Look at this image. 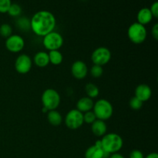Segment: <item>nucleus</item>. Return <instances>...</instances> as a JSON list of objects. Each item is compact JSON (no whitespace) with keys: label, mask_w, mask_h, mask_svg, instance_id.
<instances>
[{"label":"nucleus","mask_w":158,"mask_h":158,"mask_svg":"<svg viewBox=\"0 0 158 158\" xmlns=\"http://www.w3.org/2000/svg\"><path fill=\"white\" fill-rule=\"evenodd\" d=\"M91 131L93 134L97 137H103L106 134L107 127L103 120H97L91 124Z\"/></svg>","instance_id":"4468645a"},{"label":"nucleus","mask_w":158,"mask_h":158,"mask_svg":"<svg viewBox=\"0 0 158 158\" xmlns=\"http://www.w3.org/2000/svg\"><path fill=\"white\" fill-rule=\"evenodd\" d=\"M15 25L20 30L24 31V32H26V31H29V29H31L30 19H29L25 16L19 17L17 19L16 22H15Z\"/></svg>","instance_id":"aec40b11"},{"label":"nucleus","mask_w":158,"mask_h":158,"mask_svg":"<svg viewBox=\"0 0 158 158\" xmlns=\"http://www.w3.org/2000/svg\"><path fill=\"white\" fill-rule=\"evenodd\" d=\"M93 110L97 119L103 121L110 118L114 113V108L111 103L105 99H100L94 103Z\"/></svg>","instance_id":"7ed1b4c3"},{"label":"nucleus","mask_w":158,"mask_h":158,"mask_svg":"<svg viewBox=\"0 0 158 158\" xmlns=\"http://www.w3.org/2000/svg\"><path fill=\"white\" fill-rule=\"evenodd\" d=\"M153 18L154 17H153L149 8H142L140 10H139L137 15V23L143 25V26L149 24L152 21Z\"/></svg>","instance_id":"2eb2a0df"},{"label":"nucleus","mask_w":158,"mask_h":158,"mask_svg":"<svg viewBox=\"0 0 158 158\" xmlns=\"http://www.w3.org/2000/svg\"><path fill=\"white\" fill-rule=\"evenodd\" d=\"M152 95V90L151 87L147 84H140L135 89V96L138 100L143 102L150 100Z\"/></svg>","instance_id":"ddd939ff"},{"label":"nucleus","mask_w":158,"mask_h":158,"mask_svg":"<svg viewBox=\"0 0 158 158\" xmlns=\"http://www.w3.org/2000/svg\"><path fill=\"white\" fill-rule=\"evenodd\" d=\"M24 46V40L19 35H12L6 40V48L11 52H19Z\"/></svg>","instance_id":"9d476101"},{"label":"nucleus","mask_w":158,"mask_h":158,"mask_svg":"<svg viewBox=\"0 0 158 158\" xmlns=\"http://www.w3.org/2000/svg\"><path fill=\"white\" fill-rule=\"evenodd\" d=\"M32 60L26 54H21L15 60V69L20 74L28 73L32 69Z\"/></svg>","instance_id":"1a4fd4ad"},{"label":"nucleus","mask_w":158,"mask_h":158,"mask_svg":"<svg viewBox=\"0 0 158 158\" xmlns=\"http://www.w3.org/2000/svg\"><path fill=\"white\" fill-rule=\"evenodd\" d=\"M103 69L101 66H98V65H94L90 69V73L92 77L94 78H99L103 75Z\"/></svg>","instance_id":"a878e982"},{"label":"nucleus","mask_w":158,"mask_h":158,"mask_svg":"<svg viewBox=\"0 0 158 158\" xmlns=\"http://www.w3.org/2000/svg\"><path fill=\"white\" fill-rule=\"evenodd\" d=\"M48 55H49V63H52V65H55V66L61 64L63 60V55L59 50L49 51Z\"/></svg>","instance_id":"6ab92c4d"},{"label":"nucleus","mask_w":158,"mask_h":158,"mask_svg":"<svg viewBox=\"0 0 158 158\" xmlns=\"http://www.w3.org/2000/svg\"><path fill=\"white\" fill-rule=\"evenodd\" d=\"M94 103L91 98L88 97H82L77 103V109L83 114L91 110L94 107Z\"/></svg>","instance_id":"dca6fc26"},{"label":"nucleus","mask_w":158,"mask_h":158,"mask_svg":"<svg viewBox=\"0 0 158 158\" xmlns=\"http://www.w3.org/2000/svg\"><path fill=\"white\" fill-rule=\"evenodd\" d=\"M85 91H86V94H87V97L91 99L97 97L99 96V94H100L99 88L94 83H89L86 85Z\"/></svg>","instance_id":"412c9836"},{"label":"nucleus","mask_w":158,"mask_h":158,"mask_svg":"<svg viewBox=\"0 0 158 158\" xmlns=\"http://www.w3.org/2000/svg\"><path fill=\"white\" fill-rule=\"evenodd\" d=\"M109 155L103 151L100 140H97L95 144L88 148L85 152V158H106Z\"/></svg>","instance_id":"9b49d317"},{"label":"nucleus","mask_w":158,"mask_h":158,"mask_svg":"<svg viewBox=\"0 0 158 158\" xmlns=\"http://www.w3.org/2000/svg\"><path fill=\"white\" fill-rule=\"evenodd\" d=\"M147 29L145 26L137 22L129 26L127 35L129 40L134 44H141L147 39Z\"/></svg>","instance_id":"39448f33"},{"label":"nucleus","mask_w":158,"mask_h":158,"mask_svg":"<svg viewBox=\"0 0 158 158\" xmlns=\"http://www.w3.org/2000/svg\"><path fill=\"white\" fill-rule=\"evenodd\" d=\"M12 35V29L10 25L7 23L1 25L0 26V35L3 38H9L10 35Z\"/></svg>","instance_id":"5701e85b"},{"label":"nucleus","mask_w":158,"mask_h":158,"mask_svg":"<svg viewBox=\"0 0 158 158\" xmlns=\"http://www.w3.org/2000/svg\"><path fill=\"white\" fill-rule=\"evenodd\" d=\"M151 10V14H152L154 18L157 19L158 17V2H154L152 5H151V8H149Z\"/></svg>","instance_id":"cd10ccee"},{"label":"nucleus","mask_w":158,"mask_h":158,"mask_svg":"<svg viewBox=\"0 0 158 158\" xmlns=\"http://www.w3.org/2000/svg\"><path fill=\"white\" fill-rule=\"evenodd\" d=\"M11 4V0H0V13H7Z\"/></svg>","instance_id":"bb28decb"},{"label":"nucleus","mask_w":158,"mask_h":158,"mask_svg":"<svg viewBox=\"0 0 158 158\" xmlns=\"http://www.w3.org/2000/svg\"><path fill=\"white\" fill-rule=\"evenodd\" d=\"M143 102L140 101V100L137 98L136 97H131V99L130 100V106L132 110H139L140 109H141V107L143 106Z\"/></svg>","instance_id":"393cba45"},{"label":"nucleus","mask_w":158,"mask_h":158,"mask_svg":"<svg viewBox=\"0 0 158 158\" xmlns=\"http://www.w3.org/2000/svg\"><path fill=\"white\" fill-rule=\"evenodd\" d=\"M7 13L12 17H19L22 13L21 6L16 3H12Z\"/></svg>","instance_id":"4be33fe9"},{"label":"nucleus","mask_w":158,"mask_h":158,"mask_svg":"<svg viewBox=\"0 0 158 158\" xmlns=\"http://www.w3.org/2000/svg\"><path fill=\"white\" fill-rule=\"evenodd\" d=\"M109 158H125L122 154H118V153H114L110 156Z\"/></svg>","instance_id":"7c9ffc66"},{"label":"nucleus","mask_w":158,"mask_h":158,"mask_svg":"<svg viewBox=\"0 0 158 158\" xmlns=\"http://www.w3.org/2000/svg\"><path fill=\"white\" fill-rule=\"evenodd\" d=\"M43 43L48 50H59L63 44V38L60 33L52 31L43 36Z\"/></svg>","instance_id":"423d86ee"},{"label":"nucleus","mask_w":158,"mask_h":158,"mask_svg":"<svg viewBox=\"0 0 158 158\" xmlns=\"http://www.w3.org/2000/svg\"><path fill=\"white\" fill-rule=\"evenodd\" d=\"M71 73L74 78L77 80H83L87 76L88 68L86 63L81 60H77L71 66Z\"/></svg>","instance_id":"f8f14e48"},{"label":"nucleus","mask_w":158,"mask_h":158,"mask_svg":"<svg viewBox=\"0 0 158 158\" xmlns=\"http://www.w3.org/2000/svg\"><path fill=\"white\" fill-rule=\"evenodd\" d=\"M56 25L55 15L49 11L41 10L35 12L30 19L31 30L39 36H45L54 31Z\"/></svg>","instance_id":"f257e3e1"},{"label":"nucleus","mask_w":158,"mask_h":158,"mask_svg":"<svg viewBox=\"0 0 158 158\" xmlns=\"http://www.w3.org/2000/svg\"><path fill=\"white\" fill-rule=\"evenodd\" d=\"M33 62L35 66H37L38 67H46L49 64V55L47 52H43V51L38 52L34 56Z\"/></svg>","instance_id":"f3484780"},{"label":"nucleus","mask_w":158,"mask_h":158,"mask_svg":"<svg viewBox=\"0 0 158 158\" xmlns=\"http://www.w3.org/2000/svg\"><path fill=\"white\" fill-rule=\"evenodd\" d=\"M47 120L52 126H59L62 123L63 117L57 110H49L47 114Z\"/></svg>","instance_id":"a211bd4d"},{"label":"nucleus","mask_w":158,"mask_h":158,"mask_svg":"<svg viewBox=\"0 0 158 158\" xmlns=\"http://www.w3.org/2000/svg\"><path fill=\"white\" fill-rule=\"evenodd\" d=\"M111 52L106 47H98L93 52L91 55V60L94 65L104 66L110 61Z\"/></svg>","instance_id":"6e6552de"},{"label":"nucleus","mask_w":158,"mask_h":158,"mask_svg":"<svg viewBox=\"0 0 158 158\" xmlns=\"http://www.w3.org/2000/svg\"><path fill=\"white\" fill-rule=\"evenodd\" d=\"M152 35L156 40H158V23H156V24L154 25V26L152 27Z\"/></svg>","instance_id":"c756f323"},{"label":"nucleus","mask_w":158,"mask_h":158,"mask_svg":"<svg viewBox=\"0 0 158 158\" xmlns=\"http://www.w3.org/2000/svg\"><path fill=\"white\" fill-rule=\"evenodd\" d=\"M60 95L56 89H46L43 93L41 97L42 103L43 107L47 109V110H54L60 104Z\"/></svg>","instance_id":"20e7f679"},{"label":"nucleus","mask_w":158,"mask_h":158,"mask_svg":"<svg viewBox=\"0 0 158 158\" xmlns=\"http://www.w3.org/2000/svg\"><path fill=\"white\" fill-rule=\"evenodd\" d=\"M145 158H158V154L157 153H151L148 155H147Z\"/></svg>","instance_id":"2f4dec72"},{"label":"nucleus","mask_w":158,"mask_h":158,"mask_svg":"<svg viewBox=\"0 0 158 158\" xmlns=\"http://www.w3.org/2000/svg\"><path fill=\"white\" fill-rule=\"evenodd\" d=\"M103 151L109 154L117 153L123 148V138L115 133L106 134L100 140Z\"/></svg>","instance_id":"f03ea898"},{"label":"nucleus","mask_w":158,"mask_h":158,"mask_svg":"<svg viewBox=\"0 0 158 158\" xmlns=\"http://www.w3.org/2000/svg\"><path fill=\"white\" fill-rule=\"evenodd\" d=\"M130 158H144V156L139 150H134L130 154Z\"/></svg>","instance_id":"c85d7f7f"},{"label":"nucleus","mask_w":158,"mask_h":158,"mask_svg":"<svg viewBox=\"0 0 158 158\" xmlns=\"http://www.w3.org/2000/svg\"><path fill=\"white\" fill-rule=\"evenodd\" d=\"M97 120L94 111H87L86 113H83V122L87 124H92L95 120Z\"/></svg>","instance_id":"b1692460"},{"label":"nucleus","mask_w":158,"mask_h":158,"mask_svg":"<svg viewBox=\"0 0 158 158\" xmlns=\"http://www.w3.org/2000/svg\"><path fill=\"white\" fill-rule=\"evenodd\" d=\"M83 123V114L77 109L69 110L65 117V124L70 130L79 129Z\"/></svg>","instance_id":"0eeeda50"}]
</instances>
